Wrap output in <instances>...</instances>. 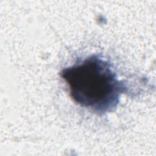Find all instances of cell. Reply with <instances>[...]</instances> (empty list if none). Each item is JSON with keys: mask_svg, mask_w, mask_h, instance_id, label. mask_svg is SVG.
I'll return each instance as SVG.
<instances>
[{"mask_svg": "<svg viewBox=\"0 0 156 156\" xmlns=\"http://www.w3.org/2000/svg\"><path fill=\"white\" fill-rule=\"evenodd\" d=\"M61 75L69 86L71 98L80 105L100 113L117 105L122 83L111 65L97 55L64 69Z\"/></svg>", "mask_w": 156, "mask_h": 156, "instance_id": "cell-1", "label": "cell"}]
</instances>
